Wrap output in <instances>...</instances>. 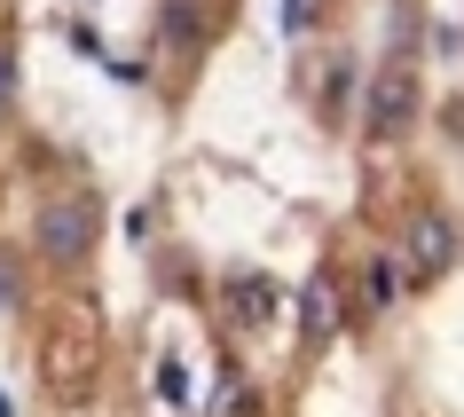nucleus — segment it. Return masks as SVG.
Returning <instances> with one entry per match:
<instances>
[{
	"mask_svg": "<svg viewBox=\"0 0 464 417\" xmlns=\"http://www.w3.org/2000/svg\"><path fill=\"white\" fill-rule=\"evenodd\" d=\"M8 299H16V284H8V260H0V307H8Z\"/></svg>",
	"mask_w": 464,
	"mask_h": 417,
	"instance_id": "10",
	"label": "nucleus"
},
{
	"mask_svg": "<svg viewBox=\"0 0 464 417\" xmlns=\"http://www.w3.org/2000/svg\"><path fill=\"white\" fill-rule=\"evenodd\" d=\"M0 417H8V393H0Z\"/></svg>",
	"mask_w": 464,
	"mask_h": 417,
	"instance_id": "11",
	"label": "nucleus"
},
{
	"mask_svg": "<svg viewBox=\"0 0 464 417\" xmlns=\"http://www.w3.org/2000/svg\"><path fill=\"white\" fill-rule=\"evenodd\" d=\"M307 339H331V284H307Z\"/></svg>",
	"mask_w": 464,
	"mask_h": 417,
	"instance_id": "5",
	"label": "nucleus"
},
{
	"mask_svg": "<svg viewBox=\"0 0 464 417\" xmlns=\"http://www.w3.org/2000/svg\"><path fill=\"white\" fill-rule=\"evenodd\" d=\"M410 102H417V79H410V63H393L378 79V95H370V134H393V126L410 119Z\"/></svg>",
	"mask_w": 464,
	"mask_h": 417,
	"instance_id": "3",
	"label": "nucleus"
},
{
	"mask_svg": "<svg viewBox=\"0 0 464 417\" xmlns=\"http://www.w3.org/2000/svg\"><path fill=\"white\" fill-rule=\"evenodd\" d=\"M158 402H166V410L189 402V370H181V363H158Z\"/></svg>",
	"mask_w": 464,
	"mask_h": 417,
	"instance_id": "7",
	"label": "nucleus"
},
{
	"mask_svg": "<svg viewBox=\"0 0 464 417\" xmlns=\"http://www.w3.org/2000/svg\"><path fill=\"white\" fill-rule=\"evenodd\" d=\"M8 102H16V48L0 40V111H8Z\"/></svg>",
	"mask_w": 464,
	"mask_h": 417,
	"instance_id": "8",
	"label": "nucleus"
},
{
	"mask_svg": "<svg viewBox=\"0 0 464 417\" xmlns=\"http://www.w3.org/2000/svg\"><path fill=\"white\" fill-rule=\"evenodd\" d=\"M95 228H102L95 197H55L48 213H40V252H48V260H87Z\"/></svg>",
	"mask_w": 464,
	"mask_h": 417,
	"instance_id": "1",
	"label": "nucleus"
},
{
	"mask_svg": "<svg viewBox=\"0 0 464 417\" xmlns=\"http://www.w3.org/2000/svg\"><path fill=\"white\" fill-rule=\"evenodd\" d=\"M307 16H315V0H284V32H307Z\"/></svg>",
	"mask_w": 464,
	"mask_h": 417,
	"instance_id": "9",
	"label": "nucleus"
},
{
	"mask_svg": "<svg viewBox=\"0 0 464 417\" xmlns=\"http://www.w3.org/2000/svg\"><path fill=\"white\" fill-rule=\"evenodd\" d=\"M166 40H181V48H197V40H205V16H197V0H166Z\"/></svg>",
	"mask_w": 464,
	"mask_h": 417,
	"instance_id": "4",
	"label": "nucleus"
},
{
	"mask_svg": "<svg viewBox=\"0 0 464 417\" xmlns=\"http://www.w3.org/2000/svg\"><path fill=\"white\" fill-rule=\"evenodd\" d=\"M410 260H417V276H449L457 268V221H449V213H417Z\"/></svg>",
	"mask_w": 464,
	"mask_h": 417,
	"instance_id": "2",
	"label": "nucleus"
},
{
	"mask_svg": "<svg viewBox=\"0 0 464 417\" xmlns=\"http://www.w3.org/2000/svg\"><path fill=\"white\" fill-rule=\"evenodd\" d=\"M393 292H401V268L393 260H370V307H393Z\"/></svg>",
	"mask_w": 464,
	"mask_h": 417,
	"instance_id": "6",
	"label": "nucleus"
}]
</instances>
